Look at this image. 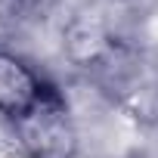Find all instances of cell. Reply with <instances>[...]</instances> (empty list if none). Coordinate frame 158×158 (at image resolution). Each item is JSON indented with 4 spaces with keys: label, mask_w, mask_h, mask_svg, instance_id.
Returning <instances> with one entry per match:
<instances>
[{
    "label": "cell",
    "mask_w": 158,
    "mask_h": 158,
    "mask_svg": "<svg viewBox=\"0 0 158 158\" xmlns=\"http://www.w3.org/2000/svg\"><path fill=\"white\" fill-rule=\"evenodd\" d=\"M47 81L16 53L0 50V118L16 124L47 93Z\"/></svg>",
    "instance_id": "7a4b0ae2"
},
{
    "label": "cell",
    "mask_w": 158,
    "mask_h": 158,
    "mask_svg": "<svg viewBox=\"0 0 158 158\" xmlns=\"http://www.w3.org/2000/svg\"><path fill=\"white\" fill-rule=\"evenodd\" d=\"M0 158H28L25 149H22V143H19L16 127L6 118H0Z\"/></svg>",
    "instance_id": "3957f363"
},
{
    "label": "cell",
    "mask_w": 158,
    "mask_h": 158,
    "mask_svg": "<svg viewBox=\"0 0 158 158\" xmlns=\"http://www.w3.org/2000/svg\"><path fill=\"white\" fill-rule=\"evenodd\" d=\"M13 127L28 158H74L77 152V130L68 102L53 84L47 87L40 102L28 115H22Z\"/></svg>",
    "instance_id": "6da1fadb"
}]
</instances>
